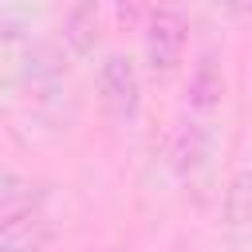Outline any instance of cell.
<instances>
[{
  "label": "cell",
  "mask_w": 252,
  "mask_h": 252,
  "mask_svg": "<svg viewBox=\"0 0 252 252\" xmlns=\"http://www.w3.org/2000/svg\"><path fill=\"white\" fill-rule=\"evenodd\" d=\"M224 98V71L217 63V51H201L193 71H189V83H185V102L193 114H213Z\"/></svg>",
  "instance_id": "cell-4"
},
{
  "label": "cell",
  "mask_w": 252,
  "mask_h": 252,
  "mask_svg": "<svg viewBox=\"0 0 252 252\" xmlns=\"http://www.w3.org/2000/svg\"><path fill=\"white\" fill-rule=\"evenodd\" d=\"M94 94L114 122H130L142 106V79H138L134 59L122 51H110L94 71Z\"/></svg>",
  "instance_id": "cell-1"
},
{
  "label": "cell",
  "mask_w": 252,
  "mask_h": 252,
  "mask_svg": "<svg viewBox=\"0 0 252 252\" xmlns=\"http://www.w3.org/2000/svg\"><path fill=\"white\" fill-rule=\"evenodd\" d=\"M205 150H209V134L201 126H181L177 142H173V165L185 173V169H197L205 161Z\"/></svg>",
  "instance_id": "cell-7"
},
{
  "label": "cell",
  "mask_w": 252,
  "mask_h": 252,
  "mask_svg": "<svg viewBox=\"0 0 252 252\" xmlns=\"http://www.w3.org/2000/svg\"><path fill=\"white\" fill-rule=\"evenodd\" d=\"M39 205V185L20 173H0V213H20Z\"/></svg>",
  "instance_id": "cell-6"
},
{
  "label": "cell",
  "mask_w": 252,
  "mask_h": 252,
  "mask_svg": "<svg viewBox=\"0 0 252 252\" xmlns=\"http://www.w3.org/2000/svg\"><path fill=\"white\" fill-rule=\"evenodd\" d=\"M98 28H102V8L98 4H75L63 16V43L71 47V55H87L98 43Z\"/></svg>",
  "instance_id": "cell-5"
},
{
  "label": "cell",
  "mask_w": 252,
  "mask_h": 252,
  "mask_svg": "<svg viewBox=\"0 0 252 252\" xmlns=\"http://www.w3.org/2000/svg\"><path fill=\"white\" fill-rule=\"evenodd\" d=\"M51 236L55 224L39 205L20 213H0V252H47Z\"/></svg>",
  "instance_id": "cell-3"
},
{
  "label": "cell",
  "mask_w": 252,
  "mask_h": 252,
  "mask_svg": "<svg viewBox=\"0 0 252 252\" xmlns=\"http://www.w3.org/2000/svg\"><path fill=\"white\" fill-rule=\"evenodd\" d=\"M146 63L154 75H169L181 55H185V43H189V20L177 12V8H154L146 16Z\"/></svg>",
  "instance_id": "cell-2"
}]
</instances>
